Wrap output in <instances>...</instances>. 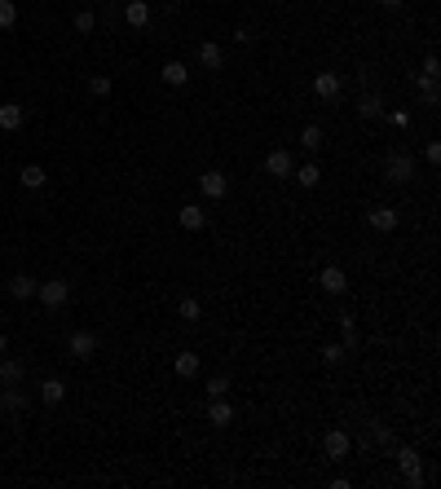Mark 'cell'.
Listing matches in <instances>:
<instances>
[{"mask_svg":"<svg viewBox=\"0 0 441 489\" xmlns=\"http://www.w3.org/2000/svg\"><path fill=\"white\" fill-rule=\"evenodd\" d=\"M393 458H397V468H402V480H406V485H424V480H428V476H424V458H420V450L402 445V450H393Z\"/></svg>","mask_w":441,"mask_h":489,"instance_id":"6da1fadb","label":"cell"},{"mask_svg":"<svg viewBox=\"0 0 441 489\" xmlns=\"http://www.w3.org/2000/svg\"><path fill=\"white\" fill-rule=\"evenodd\" d=\"M384 176H388V181H393V186L410 181V176H415V159H410L406 150H393V154H388V159H384Z\"/></svg>","mask_w":441,"mask_h":489,"instance_id":"7a4b0ae2","label":"cell"},{"mask_svg":"<svg viewBox=\"0 0 441 489\" xmlns=\"http://www.w3.org/2000/svg\"><path fill=\"white\" fill-rule=\"evenodd\" d=\"M36 300H40L44 308H62V304L71 300V287H66L62 278H49V282H40V287H36Z\"/></svg>","mask_w":441,"mask_h":489,"instance_id":"3957f363","label":"cell"},{"mask_svg":"<svg viewBox=\"0 0 441 489\" xmlns=\"http://www.w3.org/2000/svg\"><path fill=\"white\" fill-rule=\"evenodd\" d=\"M66 353L75 357V362H89V357L97 353V336L93 331H75V336L66 340Z\"/></svg>","mask_w":441,"mask_h":489,"instance_id":"277c9868","label":"cell"},{"mask_svg":"<svg viewBox=\"0 0 441 489\" xmlns=\"http://www.w3.org/2000/svg\"><path fill=\"white\" fill-rule=\"evenodd\" d=\"M318 287H322L327 296H345V291H349V278H345L340 265H327V269L318 273Z\"/></svg>","mask_w":441,"mask_h":489,"instance_id":"5b68a950","label":"cell"},{"mask_svg":"<svg viewBox=\"0 0 441 489\" xmlns=\"http://www.w3.org/2000/svg\"><path fill=\"white\" fill-rule=\"evenodd\" d=\"M322 450H327V458H331V463H345V454L353 450V441H349V432H345V428H335V432H327V441H322Z\"/></svg>","mask_w":441,"mask_h":489,"instance_id":"8992f818","label":"cell"},{"mask_svg":"<svg viewBox=\"0 0 441 489\" xmlns=\"http://www.w3.org/2000/svg\"><path fill=\"white\" fill-rule=\"evenodd\" d=\"M199 190H203V198H225L229 194V176L225 172H203L199 176Z\"/></svg>","mask_w":441,"mask_h":489,"instance_id":"52a82bcc","label":"cell"},{"mask_svg":"<svg viewBox=\"0 0 441 489\" xmlns=\"http://www.w3.org/2000/svg\"><path fill=\"white\" fill-rule=\"evenodd\" d=\"M194 58H199V66H203V71H221V66H225V49H221V44H212V40H203Z\"/></svg>","mask_w":441,"mask_h":489,"instance_id":"ba28073f","label":"cell"},{"mask_svg":"<svg viewBox=\"0 0 441 489\" xmlns=\"http://www.w3.org/2000/svg\"><path fill=\"white\" fill-rule=\"evenodd\" d=\"M340 89H345V84H340V75H335V71H318V75H314V93H318L322 101L340 97Z\"/></svg>","mask_w":441,"mask_h":489,"instance_id":"9c48e42d","label":"cell"},{"mask_svg":"<svg viewBox=\"0 0 441 489\" xmlns=\"http://www.w3.org/2000/svg\"><path fill=\"white\" fill-rule=\"evenodd\" d=\"M367 225H371V229H380V234H393V229H397V212L380 203V208H371V212H367Z\"/></svg>","mask_w":441,"mask_h":489,"instance_id":"30bf717a","label":"cell"},{"mask_svg":"<svg viewBox=\"0 0 441 489\" xmlns=\"http://www.w3.org/2000/svg\"><path fill=\"white\" fill-rule=\"evenodd\" d=\"M265 172H269V176H292V172H296L292 154H287V150H269V154H265Z\"/></svg>","mask_w":441,"mask_h":489,"instance_id":"8fae6325","label":"cell"},{"mask_svg":"<svg viewBox=\"0 0 441 489\" xmlns=\"http://www.w3.org/2000/svg\"><path fill=\"white\" fill-rule=\"evenodd\" d=\"M22 119H27V111H22L18 101H0V133H14V128H22Z\"/></svg>","mask_w":441,"mask_h":489,"instance_id":"7c38bea8","label":"cell"},{"mask_svg":"<svg viewBox=\"0 0 441 489\" xmlns=\"http://www.w3.org/2000/svg\"><path fill=\"white\" fill-rule=\"evenodd\" d=\"M124 22L133 31H142L146 22H150V5H146V0H128V5H124Z\"/></svg>","mask_w":441,"mask_h":489,"instance_id":"4fadbf2b","label":"cell"},{"mask_svg":"<svg viewBox=\"0 0 441 489\" xmlns=\"http://www.w3.org/2000/svg\"><path fill=\"white\" fill-rule=\"evenodd\" d=\"M229 419H234V405H229L225 397H212V405H207V423H212V428H225Z\"/></svg>","mask_w":441,"mask_h":489,"instance_id":"5bb4252c","label":"cell"},{"mask_svg":"<svg viewBox=\"0 0 441 489\" xmlns=\"http://www.w3.org/2000/svg\"><path fill=\"white\" fill-rule=\"evenodd\" d=\"M172 370H177L181 379H194V375L203 370V357H199V353H177V362H172Z\"/></svg>","mask_w":441,"mask_h":489,"instance_id":"9a60e30c","label":"cell"},{"mask_svg":"<svg viewBox=\"0 0 441 489\" xmlns=\"http://www.w3.org/2000/svg\"><path fill=\"white\" fill-rule=\"evenodd\" d=\"M177 221H181V229H203L207 225V212L199 208V203H186V208L177 212Z\"/></svg>","mask_w":441,"mask_h":489,"instance_id":"2e32d148","label":"cell"},{"mask_svg":"<svg viewBox=\"0 0 441 489\" xmlns=\"http://www.w3.org/2000/svg\"><path fill=\"white\" fill-rule=\"evenodd\" d=\"M36 287H40V282H36V278H27V273L9 278V296H14V300H36Z\"/></svg>","mask_w":441,"mask_h":489,"instance_id":"e0dca14e","label":"cell"},{"mask_svg":"<svg viewBox=\"0 0 441 489\" xmlns=\"http://www.w3.org/2000/svg\"><path fill=\"white\" fill-rule=\"evenodd\" d=\"M0 410H5V415H18V410H27V397H22L14 383H5V388H0Z\"/></svg>","mask_w":441,"mask_h":489,"instance_id":"ac0fdd59","label":"cell"},{"mask_svg":"<svg viewBox=\"0 0 441 489\" xmlns=\"http://www.w3.org/2000/svg\"><path fill=\"white\" fill-rule=\"evenodd\" d=\"M18 181H22V190H40V186L49 181V172H44L40 163H27V168L18 172Z\"/></svg>","mask_w":441,"mask_h":489,"instance_id":"d6986e66","label":"cell"},{"mask_svg":"<svg viewBox=\"0 0 441 489\" xmlns=\"http://www.w3.org/2000/svg\"><path fill=\"white\" fill-rule=\"evenodd\" d=\"M62 397H66V383H62V379H44V383H40V401H44V405H58Z\"/></svg>","mask_w":441,"mask_h":489,"instance_id":"ffe728a7","label":"cell"},{"mask_svg":"<svg viewBox=\"0 0 441 489\" xmlns=\"http://www.w3.org/2000/svg\"><path fill=\"white\" fill-rule=\"evenodd\" d=\"M159 75H164V84H172V89H181V84H186V80H190V66H186V62H168V66H164Z\"/></svg>","mask_w":441,"mask_h":489,"instance_id":"44dd1931","label":"cell"},{"mask_svg":"<svg viewBox=\"0 0 441 489\" xmlns=\"http://www.w3.org/2000/svg\"><path fill=\"white\" fill-rule=\"evenodd\" d=\"M300 146H304L309 154H318V150H322V128H318V123H304V128H300Z\"/></svg>","mask_w":441,"mask_h":489,"instance_id":"7402d4cb","label":"cell"},{"mask_svg":"<svg viewBox=\"0 0 441 489\" xmlns=\"http://www.w3.org/2000/svg\"><path fill=\"white\" fill-rule=\"evenodd\" d=\"M22 375H27V366L14 362V357H5V362H0V383H22Z\"/></svg>","mask_w":441,"mask_h":489,"instance_id":"603a6c76","label":"cell"},{"mask_svg":"<svg viewBox=\"0 0 441 489\" xmlns=\"http://www.w3.org/2000/svg\"><path fill=\"white\" fill-rule=\"evenodd\" d=\"M292 176H296V181H300L304 190H314V186L322 181V168H318V163H304V168H296Z\"/></svg>","mask_w":441,"mask_h":489,"instance_id":"cb8c5ba5","label":"cell"},{"mask_svg":"<svg viewBox=\"0 0 441 489\" xmlns=\"http://www.w3.org/2000/svg\"><path fill=\"white\" fill-rule=\"evenodd\" d=\"M177 318H181V322H199V318H203V304H199L194 296H186V300L177 304Z\"/></svg>","mask_w":441,"mask_h":489,"instance_id":"d4e9b609","label":"cell"},{"mask_svg":"<svg viewBox=\"0 0 441 489\" xmlns=\"http://www.w3.org/2000/svg\"><path fill=\"white\" fill-rule=\"evenodd\" d=\"M420 97L424 106H437V75H420Z\"/></svg>","mask_w":441,"mask_h":489,"instance_id":"484cf974","label":"cell"},{"mask_svg":"<svg viewBox=\"0 0 441 489\" xmlns=\"http://www.w3.org/2000/svg\"><path fill=\"white\" fill-rule=\"evenodd\" d=\"M14 22H18V5L14 0H0V31H9Z\"/></svg>","mask_w":441,"mask_h":489,"instance_id":"4316f807","label":"cell"},{"mask_svg":"<svg viewBox=\"0 0 441 489\" xmlns=\"http://www.w3.org/2000/svg\"><path fill=\"white\" fill-rule=\"evenodd\" d=\"M357 111H362V119H375V115H380L384 106H380V97H375V93H367V97L357 101Z\"/></svg>","mask_w":441,"mask_h":489,"instance_id":"83f0119b","label":"cell"},{"mask_svg":"<svg viewBox=\"0 0 441 489\" xmlns=\"http://www.w3.org/2000/svg\"><path fill=\"white\" fill-rule=\"evenodd\" d=\"M375 445H380V454H388V458H393V450H397V441H393V432H388V428H375Z\"/></svg>","mask_w":441,"mask_h":489,"instance_id":"f1b7e54d","label":"cell"},{"mask_svg":"<svg viewBox=\"0 0 441 489\" xmlns=\"http://www.w3.org/2000/svg\"><path fill=\"white\" fill-rule=\"evenodd\" d=\"M111 89H115L111 75H93V80H89V93H93V97H111Z\"/></svg>","mask_w":441,"mask_h":489,"instance_id":"f546056e","label":"cell"},{"mask_svg":"<svg viewBox=\"0 0 441 489\" xmlns=\"http://www.w3.org/2000/svg\"><path fill=\"white\" fill-rule=\"evenodd\" d=\"M340 336H345V353L357 348V331H353V318H340Z\"/></svg>","mask_w":441,"mask_h":489,"instance_id":"4dcf8cb0","label":"cell"},{"mask_svg":"<svg viewBox=\"0 0 441 489\" xmlns=\"http://www.w3.org/2000/svg\"><path fill=\"white\" fill-rule=\"evenodd\" d=\"M203 393H207V397H225V393H229V379H225V375H212Z\"/></svg>","mask_w":441,"mask_h":489,"instance_id":"1f68e13d","label":"cell"},{"mask_svg":"<svg viewBox=\"0 0 441 489\" xmlns=\"http://www.w3.org/2000/svg\"><path fill=\"white\" fill-rule=\"evenodd\" d=\"M93 27H97V18H93L89 9H80V14H75V31H80V36H89Z\"/></svg>","mask_w":441,"mask_h":489,"instance_id":"d6a6232c","label":"cell"},{"mask_svg":"<svg viewBox=\"0 0 441 489\" xmlns=\"http://www.w3.org/2000/svg\"><path fill=\"white\" fill-rule=\"evenodd\" d=\"M322 362H327V366L345 362V344H322Z\"/></svg>","mask_w":441,"mask_h":489,"instance_id":"836d02e7","label":"cell"},{"mask_svg":"<svg viewBox=\"0 0 441 489\" xmlns=\"http://www.w3.org/2000/svg\"><path fill=\"white\" fill-rule=\"evenodd\" d=\"M424 159H428V163H441V141H428V146H424Z\"/></svg>","mask_w":441,"mask_h":489,"instance_id":"e575fe53","label":"cell"},{"mask_svg":"<svg viewBox=\"0 0 441 489\" xmlns=\"http://www.w3.org/2000/svg\"><path fill=\"white\" fill-rule=\"evenodd\" d=\"M420 75H441V66H437V58H432V54L424 58V71H420Z\"/></svg>","mask_w":441,"mask_h":489,"instance_id":"d590c367","label":"cell"},{"mask_svg":"<svg viewBox=\"0 0 441 489\" xmlns=\"http://www.w3.org/2000/svg\"><path fill=\"white\" fill-rule=\"evenodd\" d=\"M380 5H384V9H402V5H406V0H380Z\"/></svg>","mask_w":441,"mask_h":489,"instance_id":"8d00e7d4","label":"cell"},{"mask_svg":"<svg viewBox=\"0 0 441 489\" xmlns=\"http://www.w3.org/2000/svg\"><path fill=\"white\" fill-rule=\"evenodd\" d=\"M0 353H5V336H0Z\"/></svg>","mask_w":441,"mask_h":489,"instance_id":"74e56055","label":"cell"},{"mask_svg":"<svg viewBox=\"0 0 441 489\" xmlns=\"http://www.w3.org/2000/svg\"><path fill=\"white\" fill-rule=\"evenodd\" d=\"M274 5H282V0H274Z\"/></svg>","mask_w":441,"mask_h":489,"instance_id":"f35d334b","label":"cell"}]
</instances>
